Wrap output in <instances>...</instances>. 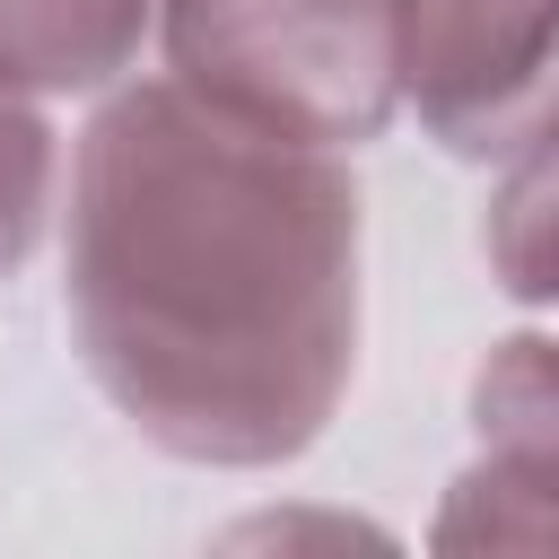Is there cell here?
<instances>
[{
  "label": "cell",
  "instance_id": "1",
  "mask_svg": "<svg viewBox=\"0 0 559 559\" xmlns=\"http://www.w3.org/2000/svg\"><path fill=\"white\" fill-rule=\"evenodd\" d=\"M70 332L166 454L253 472L323 437L358 367V183L175 79L122 87L70 175Z\"/></svg>",
  "mask_w": 559,
  "mask_h": 559
},
{
  "label": "cell",
  "instance_id": "4",
  "mask_svg": "<svg viewBox=\"0 0 559 559\" xmlns=\"http://www.w3.org/2000/svg\"><path fill=\"white\" fill-rule=\"evenodd\" d=\"M148 0H0V87L79 96L131 70Z\"/></svg>",
  "mask_w": 559,
  "mask_h": 559
},
{
  "label": "cell",
  "instance_id": "3",
  "mask_svg": "<svg viewBox=\"0 0 559 559\" xmlns=\"http://www.w3.org/2000/svg\"><path fill=\"white\" fill-rule=\"evenodd\" d=\"M402 96L454 157L550 140V0H411Z\"/></svg>",
  "mask_w": 559,
  "mask_h": 559
},
{
  "label": "cell",
  "instance_id": "2",
  "mask_svg": "<svg viewBox=\"0 0 559 559\" xmlns=\"http://www.w3.org/2000/svg\"><path fill=\"white\" fill-rule=\"evenodd\" d=\"M402 44L411 0H166L175 87L306 148H358L393 122Z\"/></svg>",
  "mask_w": 559,
  "mask_h": 559
},
{
  "label": "cell",
  "instance_id": "5",
  "mask_svg": "<svg viewBox=\"0 0 559 559\" xmlns=\"http://www.w3.org/2000/svg\"><path fill=\"white\" fill-rule=\"evenodd\" d=\"M44 210H52V131L17 87H0V280L35 253Z\"/></svg>",
  "mask_w": 559,
  "mask_h": 559
}]
</instances>
